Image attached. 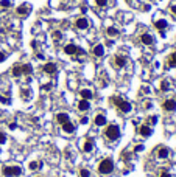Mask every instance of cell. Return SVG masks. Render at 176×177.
<instances>
[{
  "instance_id": "obj_1",
  "label": "cell",
  "mask_w": 176,
  "mask_h": 177,
  "mask_svg": "<svg viewBox=\"0 0 176 177\" xmlns=\"http://www.w3.org/2000/svg\"><path fill=\"white\" fill-rule=\"evenodd\" d=\"M111 102H112L120 112H123V114H128V112H131V109H133L131 102H129L128 99L120 98V96H111Z\"/></svg>"
},
{
  "instance_id": "obj_2",
  "label": "cell",
  "mask_w": 176,
  "mask_h": 177,
  "mask_svg": "<svg viewBox=\"0 0 176 177\" xmlns=\"http://www.w3.org/2000/svg\"><path fill=\"white\" fill-rule=\"evenodd\" d=\"M98 172L100 174H105V175H108V174H111L114 171V162L111 160V158H103L100 163H98Z\"/></svg>"
},
{
  "instance_id": "obj_3",
  "label": "cell",
  "mask_w": 176,
  "mask_h": 177,
  "mask_svg": "<svg viewBox=\"0 0 176 177\" xmlns=\"http://www.w3.org/2000/svg\"><path fill=\"white\" fill-rule=\"evenodd\" d=\"M105 135L109 140H118L120 138V127L117 124H109L105 130Z\"/></svg>"
},
{
  "instance_id": "obj_4",
  "label": "cell",
  "mask_w": 176,
  "mask_h": 177,
  "mask_svg": "<svg viewBox=\"0 0 176 177\" xmlns=\"http://www.w3.org/2000/svg\"><path fill=\"white\" fill-rule=\"evenodd\" d=\"M3 175L5 177H17V175H20L22 174V169H20V166H3V169H2Z\"/></svg>"
},
{
  "instance_id": "obj_5",
  "label": "cell",
  "mask_w": 176,
  "mask_h": 177,
  "mask_svg": "<svg viewBox=\"0 0 176 177\" xmlns=\"http://www.w3.org/2000/svg\"><path fill=\"white\" fill-rule=\"evenodd\" d=\"M64 53L69 54V56H75V54H83L84 51H83L80 47H77L75 44H67L64 47Z\"/></svg>"
},
{
  "instance_id": "obj_6",
  "label": "cell",
  "mask_w": 176,
  "mask_h": 177,
  "mask_svg": "<svg viewBox=\"0 0 176 177\" xmlns=\"http://www.w3.org/2000/svg\"><path fill=\"white\" fill-rule=\"evenodd\" d=\"M31 13V5L28 3H22L16 8V14L17 16H20V17H25V16H28Z\"/></svg>"
},
{
  "instance_id": "obj_7",
  "label": "cell",
  "mask_w": 176,
  "mask_h": 177,
  "mask_svg": "<svg viewBox=\"0 0 176 177\" xmlns=\"http://www.w3.org/2000/svg\"><path fill=\"white\" fill-rule=\"evenodd\" d=\"M73 26H75L77 30L84 31V30H87V28H89V20H87L86 17H78L77 20H75V23H73Z\"/></svg>"
},
{
  "instance_id": "obj_8",
  "label": "cell",
  "mask_w": 176,
  "mask_h": 177,
  "mask_svg": "<svg viewBox=\"0 0 176 177\" xmlns=\"http://www.w3.org/2000/svg\"><path fill=\"white\" fill-rule=\"evenodd\" d=\"M168 26V23H167V20L165 19H157V20H154V28L157 31H159L162 36L165 34V28Z\"/></svg>"
},
{
  "instance_id": "obj_9",
  "label": "cell",
  "mask_w": 176,
  "mask_h": 177,
  "mask_svg": "<svg viewBox=\"0 0 176 177\" xmlns=\"http://www.w3.org/2000/svg\"><path fill=\"white\" fill-rule=\"evenodd\" d=\"M162 109L165 110V112H174L176 110V99H165L164 102H162Z\"/></svg>"
},
{
  "instance_id": "obj_10",
  "label": "cell",
  "mask_w": 176,
  "mask_h": 177,
  "mask_svg": "<svg viewBox=\"0 0 176 177\" xmlns=\"http://www.w3.org/2000/svg\"><path fill=\"white\" fill-rule=\"evenodd\" d=\"M94 123H95V126H98V127L105 126V124L108 123V120H106V115L103 114V112H98V114L95 115V120H94Z\"/></svg>"
},
{
  "instance_id": "obj_11",
  "label": "cell",
  "mask_w": 176,
  "mask_h": 177,
  "mask_svg": "<svg viewBox=\"0 0 176 177\" xmlns=\"http://www.w3.org/2000/svg\"><path fill=\"white\" fill-rule=\"evenodd\" d=\"M42 69H44V72L47 75H56V72H58V67H56L55 62H47Z\"/></svg>"
},
{
  "instance_id": "obj_12",
  "label": "cell",
  "mask_w": 176,
  "mask_h": 177,
  "mask_svg": "<svg viewBox=\"0 0 176 177\" xmlns=\"http://www.w3.org/2000/svg\"><path fill=\"white\" fill-rule=\"evenodd\" d=\"M114 65H115L117 69L125 67V65H126V58H125V56H122V54H115L114 56Z\"/></svg>"
},
{
  "instance_id": "obj_13",
  "label": "cell",
  "mask_w": 176,
  "mask_h": 177,
  "mask_svg": "<svg viewBox=\"0 0 176 177\" xmlns=\"http://www.w3.org/2000/svg\"><path fill=\"white\" fill-rule=\"evenodd\" d=\"M140 42L143 45H153L154 44V37L150 34V33H142L140 34Z\"/></svg>"
},
{
  "instance_id": "obj_14",
  "label": "cell",
  "mask_w": 176,
  "mask_h": 177,
  "mask_svg": "<svg viewBox=\"0 0 176 177\" xmlns=\"http://www.w3.org/2000/svg\"><path fill=\"white\" fill-rule=\"evenodd\" d=\"M139 134H140L142 137H150L153 134V127L150 124H142L140 127H139Z\"/></svg>"
},
{
  "instance_id": "obj_15",
  "label": "cell",
  "mask_w": 176,
  "mask_h": 177,
  "mask_svg": "<svg viewBox=\"0 0 176 177\" xmlns=\"http://www.w3.org/2000/svg\"><path fill=\"white\" fill-rule=\"evenodd\" d=\"M92 54H94L95 58H101V56L105 54V47L101 45V44H97L94 47V50H92Z\"/></svg>"
},
{
  "instance_id": "obj_16",
  "label": "cell",
  "mask_w": 176,
  "mask_h": 177,
  "mask_svg": "<svg viewBox=\"0 0 176 177\" xmlns=\"http://www.w3.org/2000/svg\"><path fill=\"white\" fill-rule=\"evenodd\" d=\"M80 95H81V99H87V101H90L92 98H94V93H92L90 89H81Z\"/></svg>"
},
{
  "instance_id": "obj_17",
  "label": "cell",
  "mask_w": 176,
  "mask_h": 177,
  "mask_svg": "<svg viewBox=\"0 0 176 177\" xmlns=\"http://www.w3.org/2000/svg\"><path fill=\"white\" fill-rule=\"evenodd\" d=\"M157 158H161V160H164V158H167V157H168L170 155V149L168 148H159V149H157Z\"/></svg>"
},
{
  "instance_id": "obj_18",
  "label": "cell",
  "mask_w": 176,
  "mask_h": 177,
  "mask_svg": "<svg viewBox=\"0 0 176 177\" xmlns=\"http://www.w3.org/2000/svg\"><path fill=\"white\" fill-rule=\"evenodd\" d=\"M56 121L59 124H64V123H67V121H70V117L66 112H59V114H56Z\"/></svg>"
},
{
  "instance_id": "obj_19",
  "label": "cell",
  "mask_w": 176,
  "mask_h": 177,
  "mask_svg": "<svg viewBox=\"0 0 176 177\" xmlns=\"http://www.w3.org/2000/svg\"><path fill=\"white\" fill-rule=\"evenodd\" d=\"M11 73H13L14 78H20L22 75H24V72H22V64H16L14 67L11 69Z\"/></svg>"
},
{
  "instance_id": "obj_20",
  "label": "cell",
  "mask_w": 176,
  "mask_h": 177,
  "mask_svg": "<svg viewBox=\"0 0 176 177\" xmlns=\"http://www.w3.org/2000/svg\"><path fill=\"white\" fill-rule=\"evenodd\" d=\"M94 140L92 138H87L86 142H84V145H83V151L84 152H92V149H94Z\"/></svg>"
},
{
  "instance_id": "obj_21",
  "label": "cell",
  "mask_w": 176,
  "mask_h": 177,
  "mask_svg": "<svg viewBox=\"0 0 176 177\" xmlns=\"http://www.w3.org/2000/svg\"><path fill=\"white\" fill-rule=\"evenodd\" d=\"M90 109V102L87 101V99H81L80 102H78V110L80 112H87Z\"/></svg>"
},
{
  "instance_id": "obj_22",
  "label": "cell",
  "mask_w": 176,
  "mask_h": 177,
  "mask_svg": "<svg viewBox=\"0 0 176 177\" xmlns=\"http://www.w3.org/2000/svg\"><path fill=\"white\" fill-rule=\"evenodd\" d=\"M106 34L109 37H118L120 36V30H118V28H115V26H108L106 28Z\"/></svg>"
},
{
  "instance_id": "obj_23",
  "label": "cell",
  "mask_w": 176,
  "mask_h": 177,
  "mask_svg": "<svg viewBox=\"0 0 176 177\" xmlns=\"http://www.w3.org/2000/svg\"><path fill=\"white\" fill-rule=\"evenodd\" d=\"M61 127H62V130H64L66 134H73V132H75V126H73V123H70V121L61 124Z\"/></svg>"
},
{
  "instance_id": "obj_24",
  "label": "cell",
  "mask_w": 176,
  "mask_h": 177,
  "mask_svg": "<svg viewBox=\"0 0 176 177\" xmlns=\"http://www.w3.org/2000/svg\"><path fill=\"white\" fill-rule=\"evenodd\" d=\"M167 65H168V67H176V51H173L168 58H167Z\"/></svg>"
},
{
  "instance_id": "obj_25",
  "label": "cell",
  "mask_w": 176,
  "mask_h": 177,
  "mask_svg": "<svg viewBox=\"0 0 176 177\" xmlns=\"http://www.w3.org/2000/svg\"><path fill=\"white\" fill-rule=\"evenodd\" d=\"M22 72H24V75H31L33 73V65L31 64H24L22 65Z\"/></svg>"
},
{
  "instance_id": "obj_26",
  "label": "cell",
  "mask_w": 176,
  "mask_h": 177,
  "mask_svg": "<svg viewBox=\"0 0 176 177\" xmlns=\"http://www.w3.org/2000/svg\"><path fill=\"white\" fill-rule=\"evenodd\" d=\"M42 166V162H31L30 165H28V168L31 171H36V169H39V168Z\"/></svg>"
},
{
  "instance_id": "obj_27",
  "label": "cell",
  "mask_w": 176,
  "mask_h": 177,
  "mask_svg": "<svg viewBox=\"0 0 176 177\" xmlns=\"http://www.w3.org/2000/svg\"><path fill=\"white\" fill-rule=\"evenodd\" d=\"M161 90H162V92H168V90H170V82L167 81V79H164V81L161 82Z\"/></svg>"
},
{
  "instance_id": "obj_28",
  "label": "cell",
  "mask_w": 176,
  "mask_h": 177,
  "mask_svg": "<svg viewBox=\"0 0 176 177\" xmlns=\"http://www.w3.org/2000/svg\"><path fill=\"white\" fill-rule=\"evenodd\" d=\"M0 8L2 9H10L11 8V2L10 0H0Z\"/></svg>"
},
{
  "instance_id": "obj_29",
  "label": "cell",
  "mask_w": 176,
  "mask_h": 177,
  "mask_svg": "<svg viewBox=\"0 0 176 177\" xmlns=\"http://www.w3.org/2000/svg\"><path fill=\"white\" fill-rule=\"evenodd\" d=\"M0 102H3V104H10V102H11L10 95H3V93H0Z\"/></svg>"
},
{
  "instance_id": "obj_30",
  "label": "cell",
  "mask_w": 176,
  "mask_h": 177,
  "mask_svg": "<svg viewBox=\"0 0 176 177\" xmlns=\"http://www.w3.org/2000/svg\"><path fill=\"white\" fill-rule=\"evenodd\" d=\"M95 5H97L98 8H105V6L108 5V0H95Z\"/></svg>"
},
{
  "instance_id": "obj_31",
  "label": "cell",
  "mask_w": 176,
  "mask_h": 177,
  "mask_svg": "<svg viewBox=\"0 0 176 177\" xmlns=\"http://www.w3.org/2000/svg\"><path fill=\"white\" fill-rule=\"evenodd\" d=\"M80 177H90V172H89V169H80Z\"/></svg>"
},
{
  "instance_id": "obj_32",
  "label": "cell",
  "mask_w": 176,
  "mask_h": 177,
  "mask_svg": "<svg viewBox=\"0 0 176 177\" xmlns=\"http://www.w3.org/2000/svg\"><path fill=\"white\" fill-rule=\"evenodd\" d=\"M53 37L56 39V42H59V41L62 39V34H61V31H53Z\"/></svg>"
},
{
  "instance_id": "obj_33",
  "label": "cell",
  "mask_w": 176,
  "mask_h": 177,
  "mask_svg": "<svg viewBox=\"0 0 176 177\" xmlns=\"http://www.w3.org/2000/svg\"><path fill=\"white\" fill-rule=\"evenodd\" d=\"M6 142V134H3V132H0V145H3Z\"/></svg>"
},
{
  "instance_id": "obj_34",
  "label": "cell",
  "mask_w": 176,
  "mask_h": 177,
  "mask_svg": "<svg viewBox=\"0 0 176 177\" xmlns=\"http://www.w3.org/2000/svg\"><path fill=\"white\" fill-rule=\"evenodd\" d=\"M159 177H171V174H170L168 171H161V174H159Z\"/></svg>"
},
{
  "instance_id": "obj_35",
  "label": "cell",
  "mask_w": 176,
  "mask_h": 177,
  "mask_svg": "<svg viewBox=\"0 0 176 177\" xmlns=\"http://www.w3.org/2000/svg\"><path fill=\"white\" fill-rule=\"evenodd\" d=\"M6 59V53L5 51H0V62H3Z\"/></svg>"
},
{
  "instance_id": "obj_36",
  "label": "cell",
  "mask_w": 176,
  "mask_h": 177,
  "mask_svg": "<svg viewBox=\"0 0 176 177\" xmlns=\"http://www.w3.org/2000/svg\"><path fill=\"white\" fill-rule=\"evenodd\" d=\"M170 11H171V14L176 17V5H171V6H170Z\"/></svg>"
},
{
  "instance_id": "obj_37",
  "label": "cell",
  "mask_w": 176,
  "mask_h": 177,
  "mask_svg": "<svg viewBox=\"0 0 176 177\" xmlns=\"http://www.w3.org/2000/svg\"><path fill=\"white\" fill-rule=\"evenodd\" d=\"M150 123H151V124H156V123H157V118H156V117L150 118Z\"/></svg>"
},
{
  "instance_id": "obj_38",
  "label": "cell",
  "mask_w": 176,
  "mask_h": 177,
  "mask_svg": "<svg viewBox=\"0 0 176 177\" xmlns=\"http://www.w3.org/2000/svg\"><path fill=\"white\" fill-rule=\"evenodd\" d=\"M143 149V146H136V149H134V152H139V151H142Z\"/></svg>"
},
{
  "instance_id": "obj_39",
  "label": "cell",
  "mask_w": 176,
  "mask_h": 177,
  "mask_svg": "<svg viewBox=\"0 0 176 177\" xmlns=\"http://www.w3.org/2000/svg\"><path fill=\"white\" fill-rule=\"evenodd\" d=\"M16 127H17V124H16V123H11V124H10V129H11V130H14Z\"/></svg>"
},
{
  "instance_id": "obj_40",
  "label": "cell",
  "mask_w": 176,
  "mask_h": 177,
  "mask_svg": "<svg viewBox=\"0 0 176 177\" xmlns=\"http://www.w3.org/2000/svg\"><path fill=\"white\" fill-rule=\"evenodd\" d=\"M87 121H89V120H87L86 117H83V118H81V123H83V124H86V123H87Z\"/></svg>"
},
{
  "instance_id": "obj_41",
  "label": "cell",
  "mask_w": 176,
  "mask_h": 177,
  "mask_svg": "<svg viewBox=\"0 0 176 177\" xmlns=\"http://www.w3.org/2000/svg\"><path fill=\"white\" fill-rule=\"evenodd\" d=\"M151 104H150V101H145V109H150Z\"/></svg>"
},
{
  "instance_id": "obj_42",
  "label": "cell",
  "mask_w": 176,
  "mask_h": 177,
  "mask_svg": "<svg viewBox=\"0 0 176 177\" xmlns=\"http://www.w3.org/2000/svg\"><path fill=\"white\" fill-rule=\"evenodd\" d=\"M36 58H38V59H41V61H42V59H44V54H41V53H38V54H36Z\"/></svg>"
},
{
  "instance_id": "obj_43",
  "label": "cell",
  "mask_w": 176,
  "mask_h": 177,
  "mask_svg": "<svg viewBox=\"0 0 176 177\" xmlns=\"http://www.w3.org/2000/svg\"><path fill=\"white\" fill-rule=\"evenodd\" d=\"M126 2H133V0H126Z\"/></svg>"
}]
</instances>
